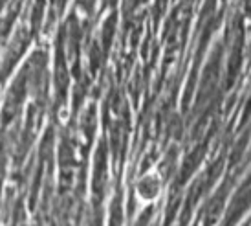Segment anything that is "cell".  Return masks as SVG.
<instances>
[{
	"label": "cell",
	"mask_w": 251,
	"mask_h": 226,
	"mask_svg": "<svg viewBox=\"0 0 251 226\" xmlns=\"http://www.w3.org/2000/svg\"><path fill=\"white\" fill-rule=\"evenodd\" d=\"M161 186H163L161 175L156 173V171H151V173H147L145 177L138 182V197L143 202H152V200H156V198L160 197Z\"/></svg>",
	"instance_id": "6da1fadb"
}]
</instances>
